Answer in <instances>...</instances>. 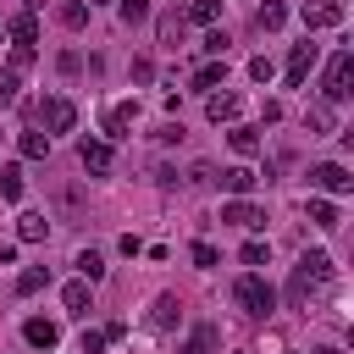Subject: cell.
Here are the masks:
<instances>
[{"mask_svg":"<svg viewBox=\"0 0 354 354\" xmlns=\"http://www.w3.org/2000/svg\"><path fill=\"white\" fill-rule=\"evenodd\" d=\"M183 33H188L183 11H166V17H160V44H171V50H177V44H183Z\"/></svg>","mask_w":354,"mask_h":354,"instance_id":"ffe728a7","label":"cell"},{"mask_svg":"<svg viewBox=\"0 0 354 354\" xmlns=\"http://www.w3.org/2000/svg\"><path fill=\"white\" fill-rule=\"evenodd\" d=\"M205 50L210 55H227V33H205Z\"/></svg>","mask_w":354,"mask_h":354,"instance_id":"74e56055","label":"cell"},{"mask_svg":"<svg viewBox=\"0 0 354 354\" xmlns=\"http://www.w3.org/2000/svg\"><path fill=\"white\" fill-rule=\"evenodd\" d=\"M22 337H28L33 348H55V343H61V326H55V321H44V315H33V321L22 326Z\"/></svg>","mask_w":354,"mask_h":354,"instance_id":"30bf717a","label":"cell"},{"mask_svg":"<svg viewBox=\"0 0 354 354\" xmlns=\"http://www.w3.org/2000/svg\"><path fill=\"white\" fill-rule=\"evenodd\" d=\"M177 315H183V310H177V299H171V293H160V299L149 304V326H155V332H171V326H177Z\"/></svg>","mask_w":354,"mask_h":354,"instance_id":"7c38bea8","label":"cell"},{"mask_svg":"<svg viewBox=\"0 0 354 354\" xmlns=\"http://www.w3.org/2000/svg\"><path fill=\"white\" fill-rule=\"evenodd\" d=\"M11 39H17V44H33V39H39V17H33V11L11 17Z\"/></svg>","mask_w":354,"mask_h":354,"instance_id":"603a6c76","label":"cell"},{"mask_svg":"<svg viewBox=\"0 0 354 354\" xmlns=\"http://www.w3.org/2000/svg\"><path fill=\"white\" fill-rule=\"evenodd\" d=\"M88 288H94V282H66V293H61V304H66L72 315H88Z\"/></svg>","mask_w":354,"mask_h":354,"instance_id":"7402d4cb","label":"cell"},{"mask_svg":"<svg viewBox=\"0 0 354 354\" xmlns=\"http://www.w3.org/2000/svg\"><path fill=\"white\" fill-rule=\"evenodd\" d=\"M216 260H221V254H216V243H194V266H199V271H210Z\"/></svg>","mask_w":354,"mask_h":354,"instance_id":"e575fe53","label":"cell"},{"mask_svg":"<svg viewBox=\"0 0 354 354\" xmlns=\"http://www.w3.org/2000/svg\"><path fill=\"white\" fill-rule=\"evenodd\" d=\"M221 77H227V61H210V66H199V72H194V88H216Z\"/></svg>","mask_w":354,"mask_h":354,"instance_id":"83f0119b","label":"cell"},{"mask_svg":"<svg viewBox=\"0 0 354 354\" xmlns=\"http://www.w3.org/2000/svg\"><path fill=\"white\" fill-rule=\"evenodd\" d=\"M221 17V0H188V11H183V22H199V28H210Z\"/></svg>","mask_w":354,"mask_h":354,"instance_id":"2e32d148","label":"cell"},{"mask_svg":"<svg viewBox=\"0 0 354 354\" xmlns=\"http://www.w3.org/2000/svg\"><path fill=\"white\" fill-rule=\"evenodd\" d=\"M105 343H111V337H105V332H83V343H77V348H83V354H100V348H105Z\"/></svg>","mask_w":354,"mask_h":354,"instance_id":"8d00e7d4","label":"cell"},{"mask_svg":"<svg viewBox=\"0 0 354 354\" xmlns=\"http://www.w3.org/2000/svg\"><path fill=\"white\" fill-rule=\"evenodd\" d=\"M254 183H260V177H254L249 166H227V171H221V188H227L232 199H249V188H254Z\"/></svg>","mask_w":354,"mask_h":354,"instance_id":"8fae6325","label":"cell"},{"mask_svg":"<svg viewBox=\"0 0 354 354\" xmlns=\"http://www.w3.org/2000/svg\"><path fill=\"white\" fill-rule=\"evenodd\" d=\"M271 72H277V66H271L266 55H254V61H249V77H254V83H271Z\"/></svg>","mask_w":354,"mask_h":354,"instance_id":"d590c367","label":"cell"},{"mask_svg":"<svg viewBox=\"0 0 354 354\" xmlns=\"http://www.w3.org/2000/svg\"><path fill=\"white\" fill-rule=\"evenodd\" d=\"M254 22H260V33H277V28L288 22V6H277V0H266V6L254 11Z\"/></svg>","mask_w":354,"mask_h":354,"instance_id":"d6986e66","label":"cell"},{"mask_svg":"<svg viewBox=\"0 0 354 354\" xmlns=\"http://www.w3.org/2000/svg\"><path fill=\"white\" fill-rule=\"evenodd\" d=\"M304 127H310V133H332V127H337V111H332V100H315V105L304 111Z\"/></svg>","mask_w":354,"mask_h":354,"instance_id":"4fadbf2b","label":"cell"},{"mask_svg":"<svg viewBox=\"0 0 354 354\" xmlns=\"http://www.w3.org/2000/svg\"><path fill=\"white\" fill-rule=\"evenodd\" d=\"M0 199H6V205L22 199V166H17V160H0Z\"/></svg>","mask_w":354,"mask_h":354,"instance_id":"5bb4252c","label":"cell"},{"mask_svg":"<svg viewBox=\"0 0 354 354\" xmlns=\"http://www.w3.org/2000/svg\"><path fill=\"white\" fill-rule=\"evenodd\" d=\"M77 160H83L88 171H111V160H116V155H111V144H105V138H83V144H77Z\"/></svg>","mask_w":354,"mask_h":354,"instance_id":"ba28073f","label":"cell"},{"mask_svg":"<svg viewBox=\"0 0 354 354\" xmlns=\"http://www.w3.org/2000/svg\"><path fill=\"white\" fill-rule=\"evenodd\" d=\"M315 354H343V348H337V343H326V348H315Z\"/></svg>","mask_w":354,"mask_h":354,"instance_id":"f35d334b","label":"cell"},{"mask_svg":"<svg viewBox=\"0 0 354 354\" xmlns=\"http://www.w3.org/2000/svg\"><path fill=\"white\" fill-rule=\"evenodd\" d=\"M44 232H50V221H44L39 210H28V216L17 221V238H22V243H44Z\"/></svg>","mask_w":354,"mask_h":354,"instance_id":"ac0fdd59","label":"cell"},{"mask_svg":"<svg viewBox=\"0 0 354 354\" xmlns=\"http://www.w3.org/2000/svg\"><path fill=\"white\" fill-rule=\"evenodd\" d=\"M232 299L243 304V315H260V321H266V315L277 310V288H271V282H266L260 271H243V277L232 282Z\"/></svg>","mask_w":354,"mask_h":354,"instance_id":"7a4b0ae2","label":"cell"},{"mask_svg":"<svg viewBox=\"0 0 354 354\" xmlns=\"http://www.w3.org/2000/svg\"><path fill=\"white\" fill-rule=\"evenodd\" d=\"M127 122H133V105H111V111H105V133H111V138H122Z\"/></svg>","mask_w":354,"mask_h":354,"instance_id":"cb8c5ba5","label":"cell"},{"mask_svg":"<svg viewBox=\"0 0 354 354\" xmlns=\"http://www.w3.org/2000/svg\"><path fill=\"white\" fill-rule=\"evenodd\" d=\"M88 6H105V0H88Z\"/></svg>","mask_w":354,"mask_h":354,"instance_id":"60d3db41","label":"cell"},{"mask_svg":"<svg viewBox=\"0 0 354 354\" xmlns=\"http://www.w3.org/2000/svg\"><path fill=\"white\" fill-rule=\"evenodd\" d=\"M310 66H315V44H293V50H288V83L299 88V83L310 77Z\"/></svg>","mask_w":354,"mask_h":354,"instance_id":"9c48e42d","label":"cell"},{"mask_svg":"<svg viewBox=\"0 0 354 354\" xmlns=\"http://www.w3.org/2000/svg\"><path fill=\"white\" fill-rule=\"evenodd\" d=\"M216 337H221L216 326H194V332H188V343H183L177 354H216Z\"/></svg>","mask_w":354,"mask_h":354,"instance_id":"9a60e30c","label":"cell"},{"mask_svg":"<svg viewBox=\"0 0 354 354\" xmlns=\"http://www.w3.org/2000/svg\"><path fill=\"white\" fill-rule=\"evenodd\" d=\"M144 17H149V0H122V22L127 28H138Z\"/></svg>","mask_w":354,"mask_h":354,"instance_id":"1f68e13d","label":"cell"},{"mask_svg":"<svg viewBox=\"0 0 354 354\" xmlns=\"http://www.w3.org/2000/svg\"><path fill=\"white\" fill-rule=\"evenodd\" d=\"M282 354H299V348H282Z\"/></svg>","mask_w":354,"mask_h":354,"instance_id":"ab89813d","label":"cell"},{"mask_svg":"<svg viewBox=\"0 0 354 354\" xmlns=\"http://www.w3.org/2000/svg\"><path fill=\"white\" fill-rule=\"evenodd\" d=\"M44 282H50V271H44V266H28V271H22V277H17V293H22V299H28V293H39V288H44Z\"/></svg>","mask_w":354,"mask_h":354,"instance_id":"4316f807","label":"cell"},{"mask_svg":"<svg viewBox=\"0 0 354 354\" xmlns=\"http://www.w3.org/2000/svg\"><path fill=\"white\" fill-rule=\"evenodd\" d=\"M221 221H232V227L254 232V227H266V210H260V205H249V199H227V205H221Z\"/></svg>","mask_w":354,"mask_h":354,"instance_id":"52a82bcc","label":"cell"},{"mask_svg":"<svg viewBox=\"0 0 354 354\" xmlns=\"http://www.w3.org/2000/svg\"><path fill=\"white\" fill-rule=\"evenodd\" d=\"M310 188H321V194H348V188H354V177H348V166L321 160V166H310Z\"/></svg>","mask_w":354,"mask_h":354,"instance_id":"5b68a950","label":"cell"},{"mask_svg":"<svg viewBox=\"0 0 354 354\" xmlns=\"http://www.w3.org/2000/svg\"><path fill=\"white\" fill-rule=\"evenodd\" d=\"M77 271H83V282H100V277H105V260H100L94 249H83V254H77Z\"/></svg>","mask_w":354,"mask_h":354,"instance_id":"f1b7e54d","label":"cell"},{"mask_svg":"<svg viewBox=\"0 0 354 354\" xmlns=\"http://www.w3.org/2000/svg\"><path fill=\"white\" fill-rule=\"evenodd\" d=\"M227 138H232V149H238V155H260V133H254V127H232Z\"/></svg>","mask_w":354,"mask_h":354,"instance_id":"d4e9b609","label":"cell"},{"mask_svg":"<svg viewBox=\"0 0 354 354\" xmlns=\"http://www.w3.org/2000/svg\"><path fill=\"white\" fill-rule=\"evenodd\" d=\"M33 66V44H11V72H28Z\"/></svg>","mask_w":354,"mask_h":354,"instance_id":"836d02e7","label":"cell"},{"mask_svg":"<svg viewBox=\"0 0 354 354\" xmlns=\"http://www.w3.org/2000/svg\"><path fill=\"white\" fill-rule=\"evenodd\" d=\"M299 22L304 28H337L343 22V0H304L299 6Z\"/></svg>","mask_w":354,"mask_h":354,"instance_id":"8992f818","label":"cell"},{"mask_svg":"<svg viewBox=\"0 0 354 354\" xmlns=\"http://www.w3.org/2000/svg\"><path fill=\"white\" fill-rule=\"evenodd\" d=\"M205 116H210V122H232V116H238V94H210V100H205Z\"/></svg>","mask_w":354,"mask_h":354,"instance_id":"e0dca14e","label":"cell"},{"mask_svg":"<svg viewBox=\"0 0 354 354\" xmlns=\"http://www.w3.org/2000/svg\"><path fill=\"white\" fill-rule=\"evenodd\" d=\"M39 122H44L50 133H72V122H77V105H72L66 94H50V100L39 105Z\"/></svg>","mask_w":354,"mask_h":354,"instance_id":"277c9868","label":"cell"},{"mask_svg":"<svg viewBox=\"0 0 354 354\" xmlns=\"http://www.w3.org/2000/svg\"><path fill=\"white\" fill-rule=\"evenodd\" d=\"M348 94H354V50H337V55L326 61V77H321V100L343 105Z\"/></svg>","mask_w":354,"mask_h":354,"instance_id":"3957f363","label":"cell"},{"mask_svg":"<svg viewBox=\"0 0 354 354\" xmlns=\"http://www.w3.org/2000/svg\"><path fill=\"white\" fill-rule=\"evenodd\" d=\"M310 221L332 232V227H337V205H332V199H310Z\"/></svg>","mask_w":354,"mask_h":354,"instance_id":"484cf974","label":"cell"},{"mask_svg":"<svg viewBox=\"0 0 354 354\" xmlns=\"http://www.w3.org/2000/svg\"><path fill=\"white\" fill-rule=\"evenodd\" d=\"M321 282H332V254H326V249H304V254H299V266H293L288 299H293V304H304V299H310V288H321Z\"/></svg>","mask_w":354,"mask_h":354,"instance_id":"6da1fadb","label":"cell"},{"mask_svg":"<svg viewBox=\"0 0 354 354\" xmlns=\"http://www.w3.org/2000/svg\"><path fill=\"white\" fill-rule=\"evenodd\" d=\"M243 266H271V243L249 238V243H243Z\"/></svg>","mask_w":354,"mask_h":354,"instance_id":"f546056e","label":"cell"},{"mask_svg":"<svg viewBox=\"0 0 354 354\" xmlns=\"http://www.w3.org/2000/svg\"><path fill=\"white\" fill-rule=\"evenodd\" d=\"M0 105H17V72L0 66Z\"/></svg>","mask_w":354,"mask_h":354,"instance_id":"d6a6232c","label":"cell"},{"mask_svg":"<svg viewBox=\"0 0 354 354\" xmlns=\"http://www.w3.org/2000/svg\"><path fill=\"white\" fill-rule=\"evenodd\" d=\"M61 22H66V28H83V22H88V6H83V0H66V6H61Z\"/></svg>","mask_w":354,"mask_h":354,"instance_id":"4dcf8cb0","label":"cell"},{"mask_svg":"<svg viewBox=\"0 0 354 354\" xmlns=\"http://www.w3.org/2000/svg\"><path fill=\"white\" fill-rule=\"evenodd\" d=\"M17 149H22L28 160H44V155H50V133H17Z\"/></svg>","mask_w":354,"mask_h":354,"instance_id":"44dd1931","label":"cell"}]
</instances>
